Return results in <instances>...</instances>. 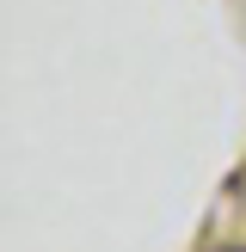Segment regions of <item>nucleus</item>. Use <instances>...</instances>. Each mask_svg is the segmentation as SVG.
<instances>
[{
	"instance_id": "1",
	"label": "nucleus",
	"mask_w": 246,
	"mask_h": 252,
	"mask_svg": "<svg viewBox=\"0 0 246 252\" xmlns=\"http://www.w3.org/2000/svg\"><path fill=\"white\" fill-rule=\"evenodd\" d=\"M234 252H246V246H234Z\"/></svg>"
}]
</instances>
